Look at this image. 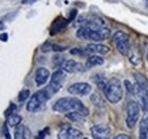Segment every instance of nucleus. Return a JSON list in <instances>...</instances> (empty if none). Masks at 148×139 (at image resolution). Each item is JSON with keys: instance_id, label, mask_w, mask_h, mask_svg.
Instances as JSON below:
<instances>
[{"instance_id": "f257e3e1", "label": "nucleus", "mask_w": 148, "mask_h": 139, "mask_svg": "<svg viewBox=\"0 0 148 139\" xmlns=\"http://www.w3.org/2000/svg\"><path fill=\"white\" fill-rule=\"evenodd\" d=\"M53 109L58 113H70V112H81L83 114H86L87 116L89 115V109L87 106H84L83 103L77 99L76 97H63L59 98L58 100H56V103L53 105Z\"/></svg>"}, {"instance_id": "f03ea898", "label": "nucleus", "mask_w": 148, "mask_h": 139, "mask_svg": "<svg viewBox=\"0 0 148 139\" xmlns=\"http://www.w3.org/2000/svg\"><path fill=\"white\" fill-rule=\"evenodd\" d=\"M76 36L82 40H91L98 43L100 41H105L106 39L111 36V30L108 28H101V29L93 30V29H89L86 26H81L76 31Z\"/></svg>"}, {"instance_id": "7ed1b4c3", "label": "nucleus", "mask_w": 148, "mask_h": 139, "mask_svg": "<svg viewBox=\"0 0 148 139\" xmlns=\"http://www.w3.org/2000/svg\"><path fill=\"white\" fill-rule=\"evenodd\" d=\"M104 95L111 104H117L123 98L122 82L117 78H112L106 82L104 89Z\"/></svg>"}, {"instance_id": "20e7f679", "label": "nucleus", "mask_w": 148, "mask_h": 139, "mask_svg": "<svg viewBox=\"0 0 148 139\" xmlns=\"http://www.w3.org/2000/svg\"><path fill=\"white\" fill-rule=\"evenodd\" d=\"M51 98V96L49 95V92L46 90V88H43L42 90L37 91L29 100V103L26 104V109L31 113H36L38 111H40L46 103Z\"/></svg>"}, {"instance_id": "39448f33", "label": "nucleus", "mask_w": 148, "mask_h": 139, "mask_svg": "<svg viewBox=\"0 0 148 139\" xmlns=\"http://www.w3.org/2000/svg\"><path fill=\"white\" fill-rule=\"evenodd\" d=\"M140 118V105L136 100H130L127 104V118L125 123L129 129H133Z\"/></svg>"}, {"instance_id": "423d86ee", "label": "nucleus", "mask_w": 148, "mask_h": 139, "mask_svg": "<svg viewBox=\"0 0 148 139\" xmlns=\"http://www.w3.org/2000/svg\"><path fill=\"white\" fill-rule=\"evenodd\" d=\"M65 81V72L62 70H57L51 74L50 78V82L49 85L46 87V90L49 92V95L53 97L56 92H58L60 90V88L63 87V83Z\"/></svg>"}, {"instance_id": "0eeeda50", "label": "nucleus", "mask_w": 148, "mask_h": 139, "mask_svg": "<svg viewBox=\"0 0 148 139\" xmlns=\"http://www.w3.org/2000/svg\"><path fill=\"white\" fill-rule=\"evenodd\" d=\"M77 23H80L81 26H86V28L93 29V30L105 28V21L103 18L98 17V16H93V15L81 16V17H79Z\"/></svg>"}, {"instance_id": "6e6552de", "label": "nucleus", "mask_w": 148, "mask_h": 139, "mask_svg": "<svg viewBox=\"0 0 148 139\" xmlns=\"http://www.w3.org/2000/svg\"><path fill=\"white\" fill-rule=\"evenodd\" d=\"M92 87L87 82H75L67 88V91L73 96H87L91 92Z\"/></svg>"}, {"instance_id": "1a4fd4ad", "label": "nucleus", "mask_w": 148, "mask_h": 139, "mask_svg": "<svg viewBox=\"0 0 148 139\" xmlns=\"http://www.w3.org/2000/svg\"><path fill=\"white\" fill-rule=\"evenodd\" d=\"M111 128L106 124H96L91 128V135L93 139H110Z\"/></svg>"}, {"instance_id": "9d476101", "label": "nucleus", "mask_w": 148, "mask_h": 139, "mask_svg": "<svg viewBox=\"0 0 148 139\" xmlns=\"http://www.w3.org/2000/svg\"><path fill=\"white\" fill-rule=\"evenodd\" d=\"M59 67L65 73H79L84 70V66L80 62H76L74 59H65L59 65Z\"/></svg>"}, {"instance_id": "9b49d317", "label": "nucleus", "mask_w": 148, "mask_h": 139, "mask_svg": "<svg viewBox=\"0 0 148 139\" xmlns=\"http://www.w3.org/2000/svg\"><path fill=\"white\" fill-rule=\"evenodd\" d=\"M82 132L75 128L67 127L58 132V139H81Z\"/></svg>"}, {"instance_id": "f8f14e48", "label": "nucleus", "mask_w": 148, "mask_h": 139, "mask_svg": "<svg viewBox=\"0 0 148 139\" xmlns=\"http://www.w3.org/2000/svg\"><path fill=\"white\" fill-rule=\"evenodd\" d=\"M87 55H97V54H107L110 52V48L106 45L101 43H90L87 47H84Z\"/></svg>"}, {"instance_id": "ddd939ff", "label": "nucleus", "mask_w": 148, "mask_h": 139, "mask_svg": "<svg viewBox=\"0 0 148 139\" xmlns=\"http://www.w3.org/2000/svg\"><path fill=\"white\" fill-rule=\"evenodd\" d=\"M49 76H50V73L46 67H39L36 71V75H34L36 85L38 87H41V86L46 85V82L48 81Z\"/></svg>"}, {"instance_id": "4468645a", "label": "nucleus", "mask_w": 148, "mask_h": 139, "mask_svg": "<svg viewBox=\"0 0 148 139\" xmlns=\"http://www.w3.org/2000/svg\"><path fill=\"white\" fill-rule=\"evenodd\" d=\"M67 24H69V21H67V19H65V18L62 17V16L57 17L55 21L53 22V24H51L50 34L51 35L57 34L58 32H60L62 30H64V29L67 26Z\"/></svg>"}, {"instance_id": "2eb2a0df", "label": "nucleus", "mask_w": 148, "mask_h": 139, "mask_svg": "<svg viewBox=\"0 0 148 139\" xmlns=\"http://www.w3.org/2000/svg\"><path fill=\"white\" fill-rule=\"evenodd\" d=\"M139 139H148V113H145V116L140 121Z\"/></svg>"}, {"instance_id": "dca6fc26", "label": "nucleus", "mask_w": 148, "mask_h": 139, "mask_svg": "<svg viewBox=\"0 0 148 139\" xmlns=\"http://www.w3.org/2000/svg\"><path fill=\"white\" fill-rule=\"evenodd\" d=\"M134 80H136V86L137 87L148 92V80L146 79L145 75H143L140 73H134Z\"/></svg>"}, {"instance_id": "f3484780", "label": "nucleus", "mask_w": 148, "mask_h": 139, "mask_svg": "<svg viewBox=\"0 0 148 139\" xmlns=\"http://www.w3.org/2000/svg\"><path fill=\"white\" fill-rule=\"evenodd\" d=\"M14 137H15V139H30L31 135H30V131H29V129L26 127L18 125L15 129Z\"/></svg>"}, {"instance_id": "a211bd4d", "label": "nucleus", "mask_w": 148, "mask_h": 139, "mask_svg": "<svg viewBox=\"0 0 148 139\" xmlns=\"http://www.w3.org/2000/svg\"><path fill=\"white\" fill-rule=\"evenodd\" d=\"M104 64V58L98 56V55H90L86 62V67L90 69L92 66H98V65H101Z\"/></svg>"}, {"instance_id": "6ab92c4d", "label": "nucleus", "mask_w": 148, "mask_h": 139, "mask_svg": "<svg viewBox=\"0 0 148 139\" xmlns=\"http://www.w3.org/2000/svg\"><path fill=\"white\" fill-rule=\"evenodd\" d=\"M124 41H130L129 40V35L127 33H124L123 31H117L113 34V42L114 45L116 43H120V42H124Z\"/></svg>"}, {"instance_id": "aec40b11", "label": "nucleus", "mask_w": 148, "mask_h": 139, "mask_svg": "<svg viewBox=\"0 0 148 139\" xmlns=\"http://www.w3.org/2000/svg\"><path fill=\"white\" fill-rule=\"evenodd\" d=\"M65 115H66V118H67L69 120H71V121H73V122L82 121V120L87 116L86 114H83V113H81V112H77V111L70 112V113H67V114H65Z\"/></svg>"}, {"instance_id": "412c9836", "label": "nucleus", "mask_w": 148, "mask_h": 139, "mask_svg": "<svg viewBox=\"0 0 148 139\" xmlns=\"http://www.w3.org/2000/svg\"><path fill=\"white\" fill-rule=\"evenodd\" d=\"M21 122H22V116L16 114V113L10 114L9 116H7V124L9 127H18Z\"/></svg>"}, {"instance_id": "4be33fe9", "label": "nucleus", "mask_w": 148, "mask_h": 139, "mask_svg": "<svg viewBox=\"0 0 148 139\" xmlns=\"http://www.w3.org/2000/svg\"><path fill=\"white\" fill-rule=\"evenodd\" d=\"M93 81L97 83V86L100 88L103 91H104V89H105V86H106V80H105V78L103 76V75H100V74H97L95 78H93Z\"/></svg>"}, {"instance_id": "5701e85b", "label": "nucleus", "mask_w": 148, "mask_h": 139, "mask_svg": "<svg viewBox=\"0 0 148 139\" xmlns=\"http://www.w3.org/2000/svg\"><path fill=\"white\" fill-rule=\"evenodd\" d=\"M29 97H30V90H29V89H24V90H22V91L19 92L18 100L21 103H22V102H25Z\"/></svg>"}, {"instance_id": "b1692460", "label": "nucleus", "mask_w": 148, "mask_h": 139, "mask_svg": "<svg viewBox=\"0 0 148 139\" xmlns=\"http://www.w3.org/2000/svg\"><path fill=\"white\" fill-rule=\"evenodd\" d=\"M71 54H72V55H79V56H84V55H87L84 47H76V48H73V49H71Z\"/></svg>"}, {"instance_id": "393cba45", "label": "nucleus", "mask_w": 148, "mask_h": 139, "mask_svg": "<svg viewBox=\"0 0 148 139\" xmlns=\"http://www.w3.org/2000/svg\"><path fill=\"white\" fill-rule=\"evenodd\" d=\"M49 135V128H45L43 130H41L37 136V139H45Z\"/></svg>"}, {"instance_id": "a878e982", "label": "nucleus", "mask_w": 148, "mask_h": 139, "mask_svg": "<svg viewBox=\"0 0 148 139\" xmlns=\"http://www.w3.org/2000/svg\"><path fill=\"white\" fill-rule=\"evenodd\" d=\"M15 111H16V105L10 104L9 105V107H8V108L6 109V112H5L6 118H7V116H9L10 114H14V113H15Z\"/></svg>"}, {"instance_id": "bb28decb", "label": "nucleus", "mask_w": 148, "mask_h": 139, "mask_svg": "<svg viewBox=\"0 0 148 139\" xmlns=\"http://www.w3.org/2000/svg\"><path fill=\"white\" fill-rule=\"evenodd\" d=\"M41 50H42L43 52H51V50H53V43H50V42H46V43H43L42 47H41Z\"/></svg>"}, {"instance_id": "cd10ccee", "label": "nucleus", "mask_w": 148, "mask_h": 139, "mask_svg": "<svg viewBox=\"0 0 148 139\" xmlns=\"http://www.w3.org/2000/svg\"><path fill=\"white\" fill-rule=\"evenodd\" d=\"M76 14H77V10H76V9H72V10H71V13H70V16H69V18H67L69 23H70V22H72L74 18L76 17Z\"/></svg>"}, {"instance_id": "c85d7f7f", "label": "nucleus", "mask_w": 148, "mask_h": 139, "mask_svg": "<svg viewBox=\"0 0 148 139\" xmlns=\"http://www.w3.org/2000/svg\"><path fill=\"white\" fill-rule=\"evenodd\" d=\"M65 49H66V47H62V46H58V45H54L53 43V50L54 52H63Z\"/></svg>"}, {"instance_id": "c756f323", "label": "nucleus", "mask_w": 148, "mask_h": 139, "mask_svg": "<svg viewBox=\"0 0 148 139\" xmlns=\"http://www.w3.org/2000/svg\"><path fill=\"white\" fill-rule=\"evenodd\" d=\"M114 139H131V137H130L129 135H125V133H120V135L115 136Z\"/></svg>"}, {"instance_id": "7c9ffc66", "label": "nucleus", "mask_w": 148, "mask_h": 139, "mask_svg": "<svg viewBox=\"0 0 148 139\" xmlns=\"http://www.w3.org/2000/svg\"><path fill=\"white\" fill-rule=\"evenodd\" d=\"M3 133H5V137H6V139H12V137H10V133H9V131H8V129H7V125H6V124L3 125Z\"/></svg>"}, {"instance_id": "2f4dec72", "label": "nucleus", "mask_w": 148, "mask_h": 139, "mask_svg": "<svg viewBox=\"0 0 148 139\" xmlns=\"http://www.w3.org/2000/svg\"><path fill=\"white\" fill-rule=\"evenodd\" d=\"M0 40L3 41V42H6V41L8 40V34H7L6 32H5V33H1V34H0Z\"/></svg>"}, {"instance_id": "473e14b6", "label": "nucleus", "mask_w": 148, "mask_h": 139, "mask_svg": "<svg viewBox=\"0 0 148 139\" xmlns=\"http://www.w3.org/2000/svg\"><path fill=\"white\" fill-rule=\"evenodd\" d=\"M37 0H22V3L26 5V3H34Z\"/></svg>"}, {"instance_id": "72a5a7b5", "label": "nucleus", "mask_w": 148, "mask_h": 139, "mask_svg": "<svg viewBox=\"0 0 148 139\" xmlns=\"http://www.w3.org/2000/svg\"><path fill=\"white\" fill-rule=\"evenodd\" d=\"M144 2H145V5L148 7V0H144Z\"/></svg>"}, {"instance_id": "f704fd0d", "label": "nucleus", "mask_w": 148, "mask_h": 139, "mask_svg": "<svg viewBox=\"0 0 148 139\" xmlns=\"http://www.w3.org/2000/svg\"><path fill=\"white\" fill-rule=\"evenodd\" d=\"M146 56H147V61H148V49H147V54H146Z\"/></svg>"}]
</instances>
